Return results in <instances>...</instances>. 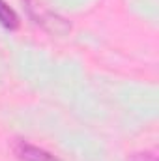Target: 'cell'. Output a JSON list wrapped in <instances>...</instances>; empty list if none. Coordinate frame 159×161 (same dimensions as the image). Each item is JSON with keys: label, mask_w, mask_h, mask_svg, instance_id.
<instances>
[{"label": "cell", "mask_w": 159, "mask_h": 161, "mask_svg": "<svg viewBox=\"0 0 159 161\" xmlns=\"http://www.w3.org/2000/svg\"><path fill=\"white\" fill-rule=\"evenodd\" d=\"M0 25L6 26V28H9V30L17 28V25H19V19H17L15 11L4 0H0Z\"/></svg>", "instance_id": "obj_2"}, {"label": "cell", "mask_w": 159, "mask_h": 161, "mask_svg": "<svg viewBox=\"0 0 159 161\" xmlns=\"http://www.w3.org/2000/svg\"><path fill=\"white\" fill-rule=\"evenodd\" d=\"M131 161H156V158L152 154H139V156H135Z\"/></svg>", "instance_id": "obj_3"}, {"label": "cell", "mask_w": 159, "mask_h": 161, "mask_svg": "<svg viewBox=\"0 0 159 161\" xmlns=\"http://www.w3.org/2000/svg\"><path fill=\"white\" fill-rule=\"evenodd\" d=\"M13 150H15L17 158L23 161H58L47 150H43L40 146H34V144H30L26 141H17Z\"/></svg>", "instance_id": "obj_1"}]
</instances>
